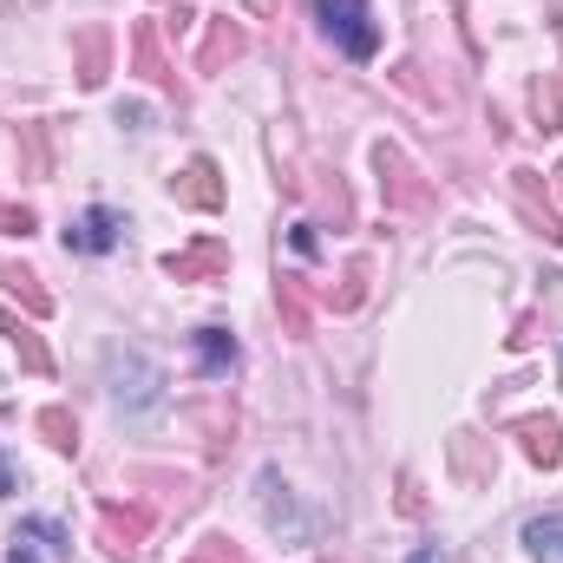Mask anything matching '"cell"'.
I'll list each match as a JSON object with an SVG mask.
<instances>
[{
    "label": "cell",
    "mask_w": 563,
    "mask_h": 563,
    "mask_svg": "<svg viewBox=\"0 0 563 563\" xmlns=\"http://www.w3.org/2000/svg\"><path fill=\"white\" fill-rule=\"evenodd\" d=\"M250 7H256V13H269V0H250Z\"/></svg>",
    "instance_id": "cell-23"
},
{
    "label": "cell",
    "mask_w": 563,
    "mask_h": 563,
    "mask_svg": "<svg viewBox=\"0 0 563 563\" xmlns=\"http://www.w3.org/2000/svg\"><path fill=\"white\" fill-rule=\"evenodd\" d=\"M558 197H563V164H558Z\"/></svg>",
    "instance_id": "cell-24"
},
{
    "label": "cell",
    "mask_w": 563,
    "mask_h": 563,
    "mask_svg": "<svg viewBox=\"0 0 563 563\" xmlns=\"http://www.w3.org/2000/svg\"><path fill=\"white\" fill-rule=\"evenodd\" d=\"M314 13H321V33L347 59H374L380 53V26H374V7L367 0H314Z\"/></svg>",
    "instance_id": "cell-2"
},
{
    "label": "cell",
    "mask_w": 563,
    "mask_h": 563,
    "mask_svg": "<svg viewBox=\"0 0 563 563\" xmlns=\"http://www.w3.org/2000/svg\"><path fill=\"white\" fill-rule=\"evenodd\" d=\"M0 334L13 341V354L26 361V374H53V354H46V341L33 334V321H20L13 308H0Z\"/></svg>",
    "instance_id": "cell-8"
},
{
    "label": "cell",
    "mask_w": 563,
    "mask_h": 563,
    "mask_svg": "<svg viewBox=\"0 0 563 563\" xmlns=\"http://www.w3.org/2000/svg\"><path fill=\"white\" fill-rule=\"evenodd\" d=\"M40 432H46L53 452H79V426H73L66 407H46V413H40Z\"/></svg>",
    "instance_id": "cell-15"
},
{
    "label": "cell",
    "mask_w": 563,
    "mask_h": 563,
    "mask_svg": "<svg viewBox=\"0 0 563 563\" xmlns=\"http://www.w3.org/2000/svg\"><path fill=\"white\" fill-rule=\"evenodd\" d=\"M190 563H250V558H243V551H230V538H203Z\"/></svg>",
    "instance_id": "cell-18"
},
{
    "label": "cell",
    "mask_w": 563,
    "mask_h": 563,
    "mask_svg": "<svg viewBox=\"0 0 563 563\" xmlns=\"http://www.w3.org/2000/svg\"><path fill=\"white\" fill-rule=\"evenodd\" d=\"M170 190H177V203H190V210H223V184H217V164H210V157H190V164L170 177Z\"/></svg>",
    "instance_id": "cell-6"
},
{
    "label": "cell",
    "mask_w": 563,
    "mask_h": 563,
    "mask_svg": "<svg viewBox=\"0 0 563 563\" xmlns=\"http://www.w3.org/2000/svg\"><path fill=\"white\" fill-rule=\"evenodd\" d=\"M236 53H243V33H236L230 20H217V26H210V40H203L197 73H217V66H223V59H236Z\"/></svg>",
    "instance_id": "cell-12"
},
{
    "label": "cell",
    "mask_w": 563,
    "mask_h": 563,
    "mask_svg": "<svg viewBox=\"0 0 563 563\" xmlns=\"http://www.w3.org/2000/svg\"><path fill=\"white\" fill-rule=\"evenodd\" d=\"M538 119H544V132H558V119H563L558 86H538Z\"/></svg>",
    "instance_id": "cell-20"
},
{
    "label": "cell",
    "mask_w": 563,
    "mask_h": 563,
    "mask_svg": "<svg viewBox=\"0 0 563 563\" xmlns=\"http://www.w3.org/2000/svg\"><path fill=\"white\" fill-rule=\"evenodd\" d=\"M132 46H139V73H144V79H157V86H170V79H177V73H170V59L157 53V26H139V40H132Z\"/></svg>",
    "instance_id": "cell-14"
},
{
    "label": "cell",
    "mask_w": 563,
    "mask_h": 563,
    "mask_svg": "<svg viewBox=\"0 0 563 563\" xmlns=\"http://www.w3.org/2000/svg\"><path fill=\"white\" fill-rule=\"evenodd\" d=\"M164 269H170L177 282L223 276V269H230V250H223V243H190V250H170V256H164Z\"/></svg>",
    "instance_id": "cell-7"
},
{
    "label": "cell",
    "mask_w": 563,
    "mask_h": 563,
    "mask_svg": "<svg viewBox=\"0 0 563 563\" xmlns=\"http://www.w3.org/2000/svg\"><path fill=\"white\" fill-rule=\"evenodd\" d=\"M525 551L538 563H563V511H551V518H531L525 525Z\"/></svg>",
    "instance_id": "cell-10"
},
{
    "label": "cell",
    "mask_w": 563,
    "mask_h": 563,
    "mask_svg": "<svg viewBox=\"0 0 563 563\" xmlns=\"http://www.w3.org/2000/svg\"><path fill=\"white\" fill-rule=\"evenodd\" d=\"M407 563H445V558H439V551H432V544H426V551H413V558H407Z\"/></svg>",
    "instance_id": "cell-21"
},
{
    "label": "cell",
    "mask_w": 563,
    "mask_h": 563,
    "mask_svg": "<svg viewBox=\"0 0 563 563\" xmlns=\"http://www.w3.org/2000/svg\"><path fill=\"white\" fill-rule=\"evenodd\" d=\"M79 46H86V73H79V86H99V79H106V33H86Z\"/></svg>",
    "instance_id": "cell-17"
},
{
    "label": "cell",
    "mask_w": 563,
    "mask_h": 563,
    "mask_svg": "<svg viewBox=\"0 0 563 563\" xmlns=\"http://www.w3.org/2000/svg\"><path fill=\"white\" fill-rule=\"evenodd\" d=\"M119 243H125V217L106 210V203H92L86 217L66 223V250H73V256H106V250H119Z\"/></svg>",
    "instance_id": "cell-3"
},
{
    "label": "cell",
    "mask_w": 563,
    "mask_h": 563,
    "mask_svg": "<svg viewBox=\"0 0 563 563\" xmlns=\"http://www.w3.org/2000/svg\"><path fill=\"white\" fill-rule=\"evenodd\" d=\"M263 518H269V525H295V505H288V492H282V478L276 472H263Z\"/></svg>",
    "instance_id": "cell-16"
},
{
    "label": "cell",
    "mask_w": 563,
    "mask_h": 563,
    "mask_svg": "<svg viewBox=\"0 0 563 563\" xmlns=\"http://www.w3.org/2000/svg\"><path fill=\"white\" fill-rule=\"evenodd\" d=\"M106 387H112V407H119L125 420H151V413L164 407V367L144 361V354H112Z\"/></svg>",
    "instance_id": "cell-1"
},
{
    "label": "cell",
    "mask_w": 563,
    "mask_h": 563,
    "mask_svg": "<svg viewBox=\"0 0 563 563\" xmlns=\"http://www.w3.org/2000/svg\"><path fill=\"white\" fill-rule=\"evenodd\" d=\"M518 432H525V452H531L538 465H558L563 459V426L558 420H518Z\"/></svg>",
    "instance_id": "cell-11"
},
{
    "label": "cell",
    "mask_w": 563,
    "mask_h": 563,
    "mask_svg": "<svg viewBox=\"0 0 563 563\" xmlns=\"http://www.w3.org/2000/svg\"><path fill=\"white\" fill-rule=\"evenodd\" d=\"M73 544H66V531L53 525V518H26L20 531H13V551L7 563H46V558H66Z\"/></svg>",
    "instance_id": "cell-5"
},
{
    "label": "cell",
    "mask_w": 563,
    "mask_h": 563,
    "mask_svg": "<svg viewBox=\"0 0 563 563\" xmlns=\"http://www.w3.org/2000/svg\"><path fill=\"white\" fill-rule=\"evenodd\" d=\"M197 367H203L210 380H223V374L236 367V341H230V328H197Z\"/></svg>",
    "instance_id": "cell-9"
},
{
    "label": "cell",
    "mask_w": 563,
    "mask_h": 563,
    "mask_svg": "<svg viewBox=\"0 0 563 563\" xmlns=\"http://www.w3.org/2000/svg\"><path fill=\"white\" fill-rule=\"evenodd\" d=\"M0 282H7V288L26 301V314H46V308H53V295L40 288V276H33V269H20V263H0Z\"/></svg>",
    "instance_id": "cell-13"
},
{
    "label": "cell",
    "mask_w": 563,
    "mask_h": 563,
    "mask_svg": "<svg viewBox=\"0 0 563 563\" xmlns=\"http://www.w3.org/2000/svg\"><path fill=\"white\" fill-rule=\"evenodd\" d=\"M0 236H33V210H13V203H0Z\"/></svg>",
    "instance_id": "cell-19"
},
{
    "label": "cell",
    "mask_w": 563,
    "mask_h": 563,
    "mask_svg": "<svg viewBox=\"0 0 563 563\" xmlns=\"http://www.w3.org/2000/svg\"><path fill=\"white\" fill-rule=\"evenodd\" d=\"M99 531H106V551L112 558H132L144 544V531H151V511L144 505H132V511L125 505H99Z\"/></svg>",
    "instance_id": "cell-4"
},
{
    "label": "cell",
    "mask_w": 563,
    "mask_h": 563,
    "mask_svg": "<svg viewBox=\"0 0 563 563\" xmlns=\"http://www.w3.org/2000/svg\"><path fill=\"white\" fill-rule=\"evenodd\" d=\"M7 492H13V472H7V459H0V498H7Z\"/></svg>",
    "instance_id": "cell-22"
}]
</instances>
